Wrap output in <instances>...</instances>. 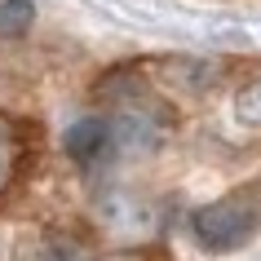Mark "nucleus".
I'll return each mask as SVG.
<instances>
[{
    "label": "nucleus",
    "instance_id": "obj_4",
    "mask_svg": "<svg viewBox=\"0 0 261 261\" xmlns=\"http://www.w3.org/2000/svg\"><path fill=\"white\" fill-rule=\"evenodd\" d=\"M160 71L168 84H177L186 93H208L221 80V62H208V58H164Z\"/></svg>",
    "mask_w": 261,
    "mask_h": 261
},
{
    "label": "nucleus",
    "instance_id": "obj_5",
    "mask_svg": "<svg viewBox=\"0 0 261 261\" xmlns=\"http://www.w3.org/2000/svg\"><path fill=\"white\" fill-rule=\"evenodd\" d=\"M22 151H27V146H22V124L0 111V195L14 186L18 164H22Z\"/></svg>",
    "mask_w": 261,
    "mask_h": 261
},
{
    "label": "nucleus",
    "instance_id": "obj_2",
    "mask_svg": "<svg viewBox=\"0 0 261 261\" xmlns=\"http://www.w3.org/2000/svg\"><path fill=\"white\" fill-rule=\"evenodd\" d=\"M97 217H102V226H107L115 239H146V234L155 230L151 204L138 199V195H128V191L107 195V199L97 204Z\"/></svg>",
    "mask_w": 261,
    "mask_h": 261
},
{
    "label": "nucleus",
    "instance_id": "obj_3",
    "mask_svg": "<svg viewBox=\"0 0 261 261\" xmlns=\"http://www.w3.org/2000/svg\"><path fill=\"white\" fill-rule=\"evenodd\" d=\"M62 146H67V155L75 164L89 168V164H97V160H107V151L115 146V128H111L107 115H84V120H75L67 128Z\"/></svg>",
    "mask_w": 261,
    "mask_h": 261
},
{
    "label": "nucleus",
    "instance_id": "obj_1",
    "mask_svg": "<svg viewBox=\"0 0 261 261\" xmlns=\"http://www.w3.org/2000/svg\"><path fill=\"white\" fill-rule=\"evenodd\" d=\"M257 230H261V191L257 186H239V191L204 204L191 217L195 244L208 248V252H234Z\"/></svg>",
    "mask_w": 261,
    "mask_h": 261
},
{
    "label": "nucleus",
    "instance_id": "obj_6",
    "mask_svg": "<svg viewBox=\"0 0 261 261\" xmlns=\"http://www.w3.org/2000/svg\"><path fill=\"white\" fill-rule=\"evenodd\" d=\"M31 22H36L31 0H0V40H18Z\"/></svg>",
    "mask_w": 261,
    "mask_h": 261
},
{
    "label": "nucleus",
    "instance_id": "obj_7",
    "mask_svg": "<svg viewBox=\"0 0 261 261\" xmlns=\"http://www.w3.org/2000/svg\"><path fill=\"white\" fill-rule=\"evenodd\" d=\"M234 120L248 124V128H261V75L248 80L239 93H234Z\"/></svg>",
    "mask_w": 261,
    "mask_h": 261
},
{
    "label": "nucleus",
    "instance_id": "obj_8",
    "mask_svg": "<svg viewBox=\"0 0 261 261\" xmlns=\"http://www.w3.org/2000/svg\"><path fill=\"white\" fill-rule=\"evenodd\" d=\"M40 261H93V257H89L84 248H71V244H54V248H49V252H44Z\"/></svg>",
    "mask_w": 261,
    "mask_h": 261
}]
</instances>
